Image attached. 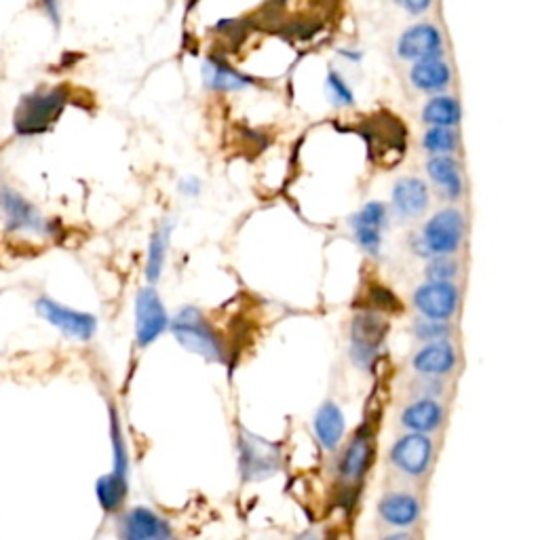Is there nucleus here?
I'll list each match as a JSON object with an SVG mask.
<instances>
[{"mask_svg": "<svg viewBox=\"0 0 540 540\" xmlns=\"http://www.w3.org/2000/svg\"><path fill=\"white\" fill-rule=\"evenodd\" d=\"M292 540H317V534H313V532H302V534L294 536Z\"/></svg>", "mask_w": 540, "mask_h": 540, "instance_id": "f704fd0d", "label": "nucleus"}, {"mask_svg": "<svg viewBox=\"0 0 540 540\" xmlns=\"http://www.w3.org/2000/svg\"><path fill=\"white\" fill-rule=\"evenodd\" d=\"M325 87H327V95H330V100L334 104H338V106H351L355 102L351 87L346 85V81L342 79V76L336 70H332L330 74H327Z\"/></svg>", "mask_w": 540, "mask_h": 540, "instance_id": "c756f323", "label": "nucleus"}, {"mask_svg": "<svg viewBox=\"0 0 540 540\" xmlns=\"http://www.w3.org/2000/svg\"><path fill=\"white\" fill-rule=\"evenodd\" d=\"M0 209H3L5 226L11 233H26L32 237L55 239L62 228L55 226V220L45 218L24 195L9 186H0Z\"/></svg>", "mask_w": 540, "mask_h": 540, "instance_id": "20e7f679", "label": "nucleus"}, {"mask_svg": "<svg viewBox=\"0 0 540 540\" xmlns=\"http://www.w3.org/2000/svg\"><path fill=\"white\" fill-rule=\"evenodd\" d=\"M180 192L184 197H197L201 192V182L197 178H184L180 182Z\"/></svg>", "mask_w": 540, "mask_h": 540, "instance_id": "473e14b6", "label": "nucleus"}, {"mask_svg": "<svg viewBox=\"0 0 540 540\" xmlns=\"http://www.w3.org/2000/svg\"><path fill=\"white\" fill-rule=\"evenodd\" d=\"M427 173L448 199H458L462 195V176L452 157H433L427 163Z\"/></svg>", "mask_w": 540, "mask_h": 540, "instance_id": "5701e85b", "label": "nucleus"}, {"mask_svg": "<svg viewBox=\"0 0 540 540\" xmlns=\"http://www.w3.org/2000/svg\"><path fill=\"white\" fill-rule=\"evenodd\" d=\"M121 540H178L161 515L146 507L131 509L119 524Z\"/></svg>", "mask_w": 540, "mask_h": 540, "instance_id": "f3484780", "label": "nucleus"}, {"mask_svg": "<svg viewBox=\"0 0 540 540\" xmlns=\"http://www.w3.org/2000/svg\"><path fill=\"white\" fill-rule=\"evenodd\" d=\"M427 281H452L458 275V264L450 256H435L424 268Z\"/></svg>", "mask_w": 540, "mask_h": 540, "instance_id": "c85d7f7f", "label": "nucleus"}, {"mask_svg": "<svg viewBox=\"0 0 540 540\" xmlns=\"http://www.w3.org/2000/svg\"><path fill=\"white\" fill-rule=\"evenodd\" d=\"M399 7L408 11L410 15H422L427 13L433 5V0H397Z\"/></svg>", "mask_w": 540, "mask_h": 540, "instance_id": "2f4dec72", "label": "nucleus"}, {"mask_svg": "<svg viewBox=\"0 0 540 540\" xmlns=\"http://www.w3.org/2000/svg\"><path fill=\"white\" fill-rule=\"evenodd\" d=\"M429 188L420 178H401L393 186V207L401 218H420L429 207Z\"/></svg>", "mask_w": 540, "mask_h": 540, "instance_id": "6ab92c4d", "label": "nucleus"}, {"mask_svg": "<svg viewBox=\"0 0 540 540\" xmlns=\"http://www.w3.org/2000/svg\"><path fill=\"white\" fill-rule=\"evenodd\" d=\"M456 368H458V351L450 340L424 344L412 357V370L416 372V376L446 378Z\"/></svg>", "mask_w": 540, "mask_h": 540, "instance_id": "4468645a", "label": "nucleus"}, {"mask_svg": "<svg viewBox=\"0 0 540 540\" xmlns=\"http://www.w3.org/2000/svg\"><path fill=\"white\" fill-rule=\"evenodd\" d=\"M313 429L317 441L325 452H338L346 435V416L340 410V405L334 401H323L313 418Z\"/></svg>", "mask_w": 540, "mask_h": 540, "instance_id": "a211bd4d", "label": "nucleus"}, {"mask_svg": "<svg viewBox=\"0 0 540 540\" xmlns=\"http://www.w3.org/2000/svg\"><path fill=\"white\" fill-rule=\"evenodd\" d=\"M203 81L207 89L211 91H241L252 85V79H247L245 74L237 72L233 66L226 64L220 57H207L203 64Z\"/></svg>", "mask_w": 540, "mask_h": 540, "instance_id": "aec40b11", "label": "nucleus"}, {"mask_svg": "<svg viewBox=\"0 0 540 540\" xmlns=\"http://www.w3.org/2000/svg\"><path fill=\"white\" fill-rule=\"evenodd\" d=\"M171 222L165 220L157 230H154L150 243H148V254H146V281L150 285L157 283L163 275L165 268V260H167V252H169V241H171Z\"/></svg>", "mask_w": 540, "mask_h": 540, "instance_id": "4be33fe9", "label": "nucleus"}, {"mask_svg": "<svg viewBox=\"0 0 540 540\" xmlns=\"http://www.w3.org/2000/svg\"><path fill=\"white\" fill-rule=\"evenodd\" d=\"M465 237V218L458 209L448 207L433 214L422 226L420 254L424 256H452Z\"/></svg>", "mask_w": 540, "mask_h": 540, "instance_id": "39448f33", "label": "nucleus"}, {"mask_svg": "<svg viewBox=\"0 0 540 540\" xmlns=\"http://www.w3.org/2000/svg\"><path fill=\"white\" fill-rule=\"evenodd\" d=\"M387 216H389L387 205L372 201L368 205H363L361 211H357V214L351 218L355 241L363 252H368L372 256L380 252L382 230L384 226H387Z\"/></svg>", "mask_w": 540, "mask_h": 540, "instance_id": "dca6fc26", "label": "nucleus"}, {"mask_svg": "<svg viewBox=\"0 0 540 540\" xmlns=\"http://www.w3.org/2000/svg\"><path fill=\"white\" fill-rule=\"evenodd\" d=\"M435 452V441L429 435L405 433L393 441L387 460L401 479L422 481L431 475Z\"/></svg>", "mask_w": 540, "mask_h": 540, "instance_id": "7ed1b4c3", "label": "nucleus"}, {"mask_svg": "<svg viewBox=\"0 0 540 540\" xmlns=\"http://www.w3.org/2000/svg\"><path fill=\"white\" fill-rule=\"evenodd\" d=\"M446 422V405L439 399H412L399 414V424L405 433L435 435Z\"/></svg>", "mask_w": 540, "mask_h": 540, "instance_id": "2eb2a0df", "label": "nucleus"}, {"mask_svg": "<svg viewBox=\"0 0 540 540\" xmlns=\"http://www.w3.org/2000/svg\"><path fill=\"white\" fill-rule=\"evenodd\" d=\"M68 98V87H49L26 93L15 108V133L24 135V138L47 133L57 123V119L62 117Z\"/></svg>", "mask_w": 540, "mask_h": 540, "instance_id": "f257e3e1", "label": "nucleus"}, {"mask_svg": "<svg viewBox=\"0 0 540 540\" xmlns=\"http://www.w3.org/2000/svg\"><path fill=\"white\" fill-rule=\"evenodd\" d=\"M169 327L171 334L176 336V340L186 351L214 363L226 361V346L220 334L197 306H184L182 311L169 321Z\"/></svg>", "mask_w": 540, "mask_h": 540, "instance_id": "f03ea898", "label": "nucleus"}, {"mask_svg": "<svg viewBox=\"0 0 540 540\" xmlns=\"http://www.w3.org/2000/svg\"><path fill=\"white\" fill-rule=\"evenodd\" d=\"M389 334V323L378 311L357 313L351 323V359L361 370H370L378 359L380 346Z\"/></svg>", "mask_w": 540, "mask_h": 540, "instance_id": "423d86ee", "label": "nucleus"}, {"mask_svg": "<svg viewBox=\"0 0 540 540\" xmlns=\"http://www.w3.org/2000/svg\"><path fill=\"white\" fill-rule=\"evenodd\" d=\"M36 311L68 338L87 342L95 336V332H98V319H95L93 315L74 311V308H68L47 296L36 300Z\"/></svg>", "mask_w": 540, "mask_h": 540, "instance_id": "9b49d317", "label": "nucleus"}, {"mask_svg": "<svg viewBox=\"0 0 540 540\" xmlns=\"http://www.w3.org/2000/svg\"><path fill=\"white\" fill-rule=\"evenodd\" d=\"M443 38L433 24H418L405 30L397 41V55L405 62H424L441 57Z\"/></svg>", "mask_w": 540, "mask_h": 540, "instance_id": "ddd939ff", "label": "nucleus"}, {"mask_svg": "<svg viewBox=\"0 0 540 540\" xmlns=\"http://www.w3.org/2000/svg\"><path fill=\"white\" fill-rule=\"evenodd\" d=\"M38 7L47 13L55 30H60V26H62V0H38Z\"/></svg>", "mask_w": 540, "mask_h": 540, "instance_id": "7c9ffc66", "label": "nucleus"}, {"mask_svg": "<svg viewBox=\"0 0 540 540\" xmlns=\"http://www.w3.org/2000/svg\"><path fill=\"white\" fill-rule=\"evenodd\" d=\"M374 462V433L370 424H363L357 429L349 446L344 448L338 460V479L344 490L359 488L361 481L368 475Z\"/></svg>", "mask_w": 540, "mask_h": 540, "instance_id": "6e6552de", "label": "nucleus"}, {"mask_svg": "<svg viewBox=\"0 0 540 540\" xmlns=\"http://www.w3.org/2000/svg\"><path fill=\"white\" fill-rule=\"evenodd\" d=\"M422 119L431 127H454L460 121V104L452 95H437L424 104Z\"/></svg>", "mask_w": 540, "mask_h": 540, "instance_id": "b1692460", "label": "nucleus"}, {"mask_svg": "<svg viewBox=\"0 0 540 540\" xmlns=\"http://www.w3.org/2000/svg\"><path fill=\"white\" fill-rule=\"evenodd\" d=\"M281 467V450L254 433L241 431L239 437V469L245 481L273 477Z\"/></svg>", "mask_w": 540, "mask_h": 540, "instance_id": "0eeeda50", "label": "nucleus"}, {"mask_svg": "<svg viewBox=\"0 0 540 540\" xmlns=\"http://www.w3.org/2000/svg\"><path fill=\"white\" fill-rule=\"evenodd\" d=\"M422 146L435 157H450L458 148V135L454 127H429L422 138Z\"/></svg>", "mask_w": 540, "mask_h": 540, "instance_id": "a878e982", "label": "nucleus"}, {"mask_svg": "<svg viewBox=\"0 0 540 540\" xmlns=\"http://www.w3.org/2000/svg\"><path fill=\"white\" fill-rule=\"evenodd\" d=\"M410 81L420 91H427V93L443 91L452 81V70L448 62H443L441 57H433V60H424V62L414 64L410 72Z\"/></svg>", "mask_w": 540, "mask_h": 540, "instance_id": "412c9836", "label": "nucleus"}, {"mask_svg": "<svg viewBox=\"0 0 540 540\" xmlns=\"http://www.w3.org/2000/svg\"><path fill=\"white\" fill-rule=\"evenodd\" d=\"M414 336L422 340L424 344L429 342H439V340H448L450 336V323L446 321H429V319H420L414 325Z\"/></svg>", "mask_w": 540, "mask_h": 540, "instance_id": "cd10ccee", "label": "nucleus"}, {"mask_svg": "<svg viewBox=\"0 0 540 540\" xmlns=\"http://www.w3.org/2000/svg\"><path fill=\"white\" fill-rule=\"evenodd\" d=\"M378 517L384 526L395 530H410L422 517V498L412 490H387L378 500Z\"/></svg>", "mask_w": 540, "mask_h": 540, "instance_id": "f8f14e48", "label": "nucleus"}, {"mask_svg": "<svg viewBox=\"0 0 540 540\" xmlns=\"http://www.w3.org/2000/svg\"><path fill=\"white\" fill-rule=\"evenodd\" d=\"M412 302L424 319L448 323L458 311L460 294L452 281H427L416 289Z\"/></svg>", "mask_w": 540, "mask_h": 540, "instance_id": "9d476101", "label": "nucleus"}, {"mask_svg": "<svg viewBox=\"0 0 540 540\" xmlns=\"http://www.w3.org/2000/svg\"><path fill=\"white\" fill-rule=\"evenodd\" d=\"M129 492V484L127 479L117 477V475H104L98 479V484H95V494H98L100 505L106 513H117Z\"/></svg>", "mask_w": 540, "mask_h": 540, "instance_id": "393cba45", "label": "nucleus"}, {"mask_svg": "<svg viewBox=\"0 0 540 540\" xmlns=\"http://www.w3.org/2000/svg\"><path fill=\"white\" fill-rule=\"evenodd\" d=\"M408 395H410V401L412 399H441L443 395H446V380L416 376L410 382Z\"/></svg>", "mask_w": 540, "mask_h": 540, "instance_id": "bb28decb", "label": "nucleus"}, {"mask_svg": "<svg viewBox=\"0 0 540 540\" xmlns=\"http://www.w3.org/2000/svg\"><path fill=\"white\" fill-rule=\"evenodd\" d=\"M169 327V315L154 285L140 289L135 296V340L146 349L157 342Z\"/></svg>", "mask_w": 540, "mask_h": 540, "instance_id": "1a4fd4ad", "label": "nucleus"}, {"mask_svg": "<svg viewBox=\"0 0 540 540\" xmlns=\"http://www.w3.org/2000/svg\"><path fill=\"white\" fill-rule=\"evenodd\" d=\"M380 540H418V536L414 532H410V530H395V532L387 534Z\"/></svg>", "mask_w": 540, "mask_h": 540, "instance_id": "72a5a7b5", "label": "nucleus"}]
</instances>
